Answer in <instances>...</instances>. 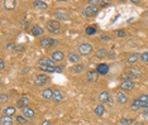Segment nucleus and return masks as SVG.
<instances>
[{
	"label": "nucleus",
	"mask_w": 148,
	"mask_h": 125,
	"mask_svg": "<svg viewBox=\"0 0 148 125\" xmlns=\"http://www.w3.org/2000/svg\"><path fill=\"white\" fill-rule=\"evenodd\" d=\"M46 25L48 32L52 34H57V33L61 32V22H58V20H48Z\"/></svg>",
	"instance_id": "1"
},
{
	"label": "nucleus",
	"mask_w": 148,
	"mask_h": 125,
	"mask_svg": "<svg viewBox=\"0 0 148 125\" xmlns=\"http://www.w3.org/2000/svg\"><path fill=\"white\" fill-rule=\"evenodd\" d=\"M77 52H79L80 56H87L92 52V44L91 43H81L77 48Z\"/></svg>",
	"instance_id": "2"
},
{
	"label": "nucleus",
	"mask_w": 148,
	"mask_h": 125,
	"mask_svg": "<svg viewBox=\"0 0 148 125\" xmlns=\"http://www.w3.org/2000/svg\"><path fill=\"white\" fill-rule=\"evenodd\" d=\"M97 12H99V9L96 8V6L94 5H87L82 10V14L86 16V18H91V16H95L97 14Z\"/></svg>",
	"instance_id": "3"
},
{
	"label": "nucleus",
	"mask_w": 148,
	"mask_h": 125,
	"mask_svg": "<svg viewBox=\"0 0 148 125\" xmlns=\"http://www.w3.org/2000/svg\"><path fill=\"white\" fill-rule=\"evenodd\" d=\"M41 47L42 48H51V47H56L57 40L53 38H49V37H45V38L41 39Z\"/></svg>",
	"instance_id": "4"
},
{
	"label": "nucleus",
	"mask_w": 148,
	"mask_h": 125,
	"mask_svg": "<svg viewBox=\"0 0 148 125\" xmlns=\"http://www.w3.org/2000/svg\"><path fill=\"white\" fill-rule=\"evenodd\" d=\"M47 81H48V77L45 73H39V75L34 76V80H33V82H34L36 86L41 87V86H45L47 83Z\"/></svg>",
	"instance_id": "5"
},
{
	"label": "nucleus",
	"mask_w": 148,
	"mask_h": 125,
	"mask_svg": "<svg viewBox=\"0 0 148 125\" xmlns=\"http://www.w3.org/2000/svg\"><path fill=\"white\" fill-rule=\"evenodd\" d=\"M115 101L120 105H124V104L128 102V96L124 91H118L115 94Z\"/></svg>",
	"instance_id": "6"
},
{
	"label": "nucleus",
	"mask_w": 148,
	"mask_h": 125,
	"mask_svg": "<svg viewBox=\"0 0 148 125\" xmlns=\"http://www.w3.org/2000/svg\"><path fill=\"white\" fill-rule=\"evenodd\" d=\"M38 66L39 67H55V61H52L48 57H42L41 59L38 61Z\"/></svg>",
	"instance_id": "7"
},
{
	"label": "nucleus",
	"mask_w": 148,
	"mask_h": 125,
	"mask_svg": "<svg viewBox=\"0 0 148 125\" xmlns=\"http://www.w3.org/2000/svg\"><path fill=\"white\" fill-rule=\"evenodd\" d=\"M134 87H136V83H134V81H122V83H120V89L123 91H132L134 90Z\"/></svg>",
	"instance_id": "8"
},
{
	"label": "nucleus",
	"mask_w": 148,
	"mask_h": 125,
	"mask_svg": "<svg viewBox=\"0 0 148 125\" xmlns=\"http://www.w3.org/2000/svg\"><path fill=\"white\" fill-rule=\"evenodd\" d=\"M97 100L100 102H108V104L112 102V97H110V94L108 91H101L99 94V96H97Z\"/></svg>",
	"instance_id": "9"
},
{
	"label": "nucleus",
	"mask_w": 148,
	"mask_h": 125,
	"mask_svg": "<svg viewBox=\"0 0 148 125\" xmlns=\"http://www.w3.org/2000/svg\"><path fill=\"white\" fill-rule=\"evenodd\" d=\"M96 72L97 75H106L108 72H109V66L106 65V63H99V65L96 66Z\"/></svg>",
	"instance_id": "10"
},
{
	"label": "nucleus",
	"mask_w": 148,
	"mask_h": 125,
	"mask_svg": "<svg viewBox=\"0 0 148 125\" xmlns=\"http://www.w3.org/2000/svg\"><path fill=\"white\" fill-rule=\"evenodd\" d=\"M143 107V102L140 101L139 99H134L132 102H130V110L132 111H138V110H140Z\"/></svg>",
	"instance_id": "11"
},
{
	"label": "nucleus",
	"mask_w": 148,
	"mask_h": 125,
	"mask_svg": "<svg viewBox=\"0 0 148 125\" xmlns=\"http://www.w3.org/2000/svg\"><path fill=\"white\" fill-rule=\"evenodd\" d=\"M28 104H29L28 96H22V97H19L18 101H16V106H18L19 109H24V107L28 106Z\"/></svg>",
	"instance_id": "12"
},
{
	"label": "nucleus",
	"mask_w": 148,
	"mask_h": 125,
	"mask_svg": "<svg viewBox=\"0 0 148 125\" xmlns=\"http://www.w3.org/2000/svg\"><path fill=\"white\" fill-rule=\"evenodd\" d=\"M97 79H99V76H97V72L96 71H87L86 72V80L89 81V82H96Z\"/></svg>",
	"instance_id": "13"
},
{
	"label": "nucleus",
	"mask_w": 148,
	"mask_h": 125,
	"mask_svg": "<svg viewBox=\"0 0 148 125\" xmlns=\"http://www.w3.org/2000/svg\"><path fill=\"white\" fill-rule=\"evenodd\" d=\"M128 73L133 77V80L134 79H142V72H140L137 67H130V68L128 70Z\"/></svg>",
	"instance_id": "14"
},
{
	"label": "nucleus",
	"mask_w": 148,
	"mask_h": 125,
	"mask_svg": "<svg viewBox=\"0 0 148 125\" xmlns=\"http://www.w3.org/2000/svg\"><path fill=\"white\" fill-rule=\"evenodd\" d=\"M65 58V55L61 52V51H55V52L51 55V59L55 61V62H61Z\"/></svg>",
	"instance_id": "15"
},
{
	"label": "nucleus",
	"mask_w": 148,
	"mask_h": 125,
	"mask_svg": "<svg viewBox=\"0 0 148 125\" xmlns=\"http://www.w3.org/2000/svg\"><path fill=\"white\" fill-rule=\"evenodd\" d=\"M22 115L24 117H27V119H32V117L34 116V110H33L32 107L27 106L24 109H22Z\"/></svg>",
	"instance_id": "16"
},
{
	"label": "nucleus",
	"mask_w": 148,
	"mask_h": 125,
	"mask_svg": "<svg viewBox=\"0 0 148 125\" xmlns=\"http://www.w3.org/2000/svg\"><path fill=\"white\" fill-rule=\"evenodd\" d=\"M31 33H32V36H34V37H39V36H43L45 30H43L41 25H33L31 29Z\"/></svg>",
	"instance_id": "17"
},
{
	"label": "nucleus",
	"mask_w": 148,
	"mask_h": 125,
	"mask_svg": "<svg viewBox=\"0 0 148 125\" xmlns=\"http://www.w3.org/2000/svg\"><path fill=\"white\" fill-rule=\"evenodd\" d=\"M41 96H42L43 100H52V97H53V90H51V89H45L41 92Z\"/></svg>",
	"instance_id": "18"
},
{
	"label": "nucleus",
	"mask_w": 148,
	"mask_h": 125,
	"mask_svg": "<svg viewBox=\"0 0 148 125\" xmlns=\"http://www.w3.org/2000/svg\"><path fill=\"white\" fill-rule=\"evenodd\" d=\"M109 56V52L105 49V48H100V49H97L96 52H95V57L96 58H99V59H103V58H105V57Z\"/></svg>",
	"instance_id": "19"
},
{
	"label": "nucleus",
	"mask_w": 148,
	"mask_h": 125,
	"mask_svg": "<svg viewBox=\"0 0 148 125\" xmlns=\"http://www.w3.org/2000/svg\"><path fill=\"white\" fill-rule=\"evenodd\" d=\"M62 94L60 92V90H53V97H52V101L55 104H58V102H61L62 101Z\"/></svg>",
	"instance_id": "20"
},
{
	"label": "nucleus",
	"mask_w": 148,
	"mask_h": 125,
	"mask_svg": "<svg viewBox=\"0 0 148 125\" xmlns=\"http://www.w3.org/2000/svg\"><path fill=\"white\" fill-rule=\"evenodd\" d=\"M80 56L79 53H75V52H71V53H69V56H67V58H69V61L71 63H77V62H80Z\"/></svg>",
	"instance_id": "21"
},
{
	"label": "nucleus",
	"mask_w": 148,
	"mask_h": 125,
	"mask_svg": "<svg viewBox=\"0 0 148 125\" xmlns=\"http://www.w3.org/2000/svg\"><path fill=\"white\" fill-rule=\"evenodd\" d=\"M4 6H5V9H8V10H13V9H15V6H16V1L15 0H4Z\"/></svg>",
	"instance_id": "22"
},
{
	"label": "nucleus",
	"mask_w": 148,
	"mask_h": 125,
	"mask_svg": "<svg viewBox=\"0 0 148 125\" xmlns=\"http://www.w3.org/2000/svg\"><path fill=\"white\" fill-rule=\"evenodd\" d=\"M139 57H140L139 53H132L130 56H128L127 62H128V63H130V65H134V63H136L137 61L139 59Z\"/></svg>",
	"instance_id": "23"
},
{
	"label": "nucleus",
	"mask_w": 148,
	"mask_h": 125,
	"mask_svg": "<svg viewBox=\"0 0 148 125\" xmlns=\"http://www.w3.org/2000/svg\"><path fill=\"white\" fill-rule=\"evenodd\" d=\"M0 124H1V125H14V121H13L12 116L3 115L1 119H0Z\"/></svg>",
	"instance_id": "24"
},
{
	"label": "nucleus",
	"mask_w": 148,
	"mask_h": 125,
	"mask_svg": "<svg viewBox=\"0 0 148 125\" xmlns=\"http://www.w3.org/2000/svg\"><path fill=\"white\" fill-rule=\"evenodd\" d=\"M15 111H16V109L14 106H6L4 111H3V114H4L5 116H13L15 114Z\"/></svg>",
	"instance_id": "25"
},
{
	"label": "nucleus",
	"mask_w": 148,
	"mask_h": 125,
	"mask_svg": "<svg viewBox=\"0 0 148 125\" xmlns=\"http://www.w3.org/2000/svg\"><path fill=\"white\" fill-rule=\"evenodd\" d=\"M94 113H95L96 116H103L104 114H105V107L99 104V105L95 106V109H94Z\"/></svg>",
	"instance_id": "26"
},
{
	"label": "nucleus",
	"mask_w": 148,
	"mask_h": 125,
	"mask_svg": "<svg viewBox=\"0 0 148 125\" xmlns=\"http://www.w3.org/2000/svg\"><path fill=\"white\" fill-rule=\"evenodd\" d=\"M33 6L36 9H47L48 5H47L46 1H41V0H37V1H33Z\"/></svg>",
	"instance_id": "27"
},
{
	"label": "nucleus",
	"mask_w": 148,
	"mask_h": 125,
	"mask_svg": "<svg viewBox=\"0 0 148 125\" xmlns=\"http://www.w3.org/2000/svg\"><path fill=\"white\" fill-rule=\"evenodd\" d=\"M53 15H55L56 19H60V20H67L69 19V16H67L66 13H63V12H56Z\"/></svg>",
	"instance_id": "28"
},
{
	"label": "nucleus",
	"mask_w": 148,
	"mask_h": 125,
	"mask_svg": "<svg viewBox=\"0 0 148 125\" xmlns=\"http://www.w3.org/2000/svg\"><path fill=\"white\" fill-rule=\"evenodd\" d=\"M84 70H85V66L84 65H76V66H72V72L73 73H81V72H84Z\"/></svg>",
	"instance_id": "29"
},
{
	"label": "nucleus",
	"mask_w": 148,
	"mask_h": 125,
	"mask_svg": "<svg viewBox=\"0 0 148 125\" xmlns=\"http://www.w3.org/2000/svg\"><path fill=\"white\" fill-rule=\"evenodd\" d=\"M113 34L115 37H118V38H124V37L127 36V33L124 32L123 29H116V30H114L113 32Z\"/></svg>",
	"instance_id": "30"
},
{
	"label": "nucleus",
	"mask_w": 148,
	"mask_h": 125,
	"mask_svg": "<svg viewBox=\"0 0 148 125\" xmlns=\"http://www.w3.org/2000/svg\"><path fill=\"white\" fill-rule=\"evenodd\" d=\"M133 124H134V120L127 119V117H123V119H120V121H119V125H133Z\"/></svg>",
	"instance_id": "31"
},
{
	"label": "nucleus",
	"mask_w": 148,
	"mask_h": 125,
	"mask_svg": "<svg viewBox=\"0 0 148 125\" xmlns=\"http://www.w3.org/2000/svg\"><path fill=\"white\" fill-rule=\"evenodd\" d=\"M15 120H16V123H18V124H27V123H28V119H27V117H24L23 115L16 116Z\"/></svg>",
	"instance_id": "32"
},
{
	"label": "nucleus",
	"mask_w": 148,
	"mask_h": 125,
	"mask_svg": "<svg viewBox=\"0 0 148 125\" xmlns=\"http://www.w3.org/2000/svg\"><path fill=\"white\" fill-rule=\"evenodd\" d=\"M85 33L87 36H94L96 33V29L94 28V27H87V28L85 29Z\"/></svg>",
	"instance_id": "33"
},
{
	"label": "nucleus",
	"mask_w": 148,
	"mask_h": 125,
	"mask_svg": "<svg viewBox=\"0 0 148 125\" xmlns=\"http://www.w3.org/2000/svg\"><path fill=\"white\" fill-rule=\"evenodd\" d=\"M8 101H9V96L6 95V94H3L1 97H0V104H1V105H4V104L8 102Z\"/></svg>",
	"instance_id": "34"
},
{
	"label": "nucleus",
	"mask_w": 148,
	"mask_h": 125,
	"mask_svg": "<svg viewBox=\"0 0 148 125\" xmlns=\"http://www.w3.org/2000/svg\"><path fill=\"white\" fill-rule=\"evenodd\" d=\"M140 61L144 63H148V52H143L140 55Z\"/></svg>",
	"instance_id": "35"
},
{
	"label": "nucleus",
	"mask_w": 148,
	"mask_h": 125,
	"mask_svg": "<svg viewBox=\"0 0 148 125\" xmlns=\"http://www.w3.org/2000/svg\"><path fill=\"white\" fill-rule=\"evenodd\" d=\"M142 102H144V104H148V94H144V95H140L139 97H138Z\"/></svg>",
	"instance_id": "36"
},
{
	"label": "nucleus",
	"mask_w": 148,
	"mask_h": 125,
	"mask_svg": "<svg viewBox=\"0 0 148 125\" xmlns=\"http://www.w3.org/2000/svg\"><path fill=\"white\" fill-rule=\"evenodd\" d=\"M99 4L101 6H108L110 5V1H108V0H99Z\"/></svg>",
	"instance_id": "37"
},
{
	"label": "nucleus",
	"mask_w": 148,
	"mask_h": 125,
	"mask_svg": "<svg viewBox=\"0 0 148 125\" xmlns=\"http://www.w3.org/2000/svg\"><path fill=\"white\" fill-rule=\"evenodd\" d=\"M63 71V66H56V73H61Z\"/></svg>",
	"instance_id": "38"
},
{
	"label": "nucleus",
	"mask_w": 148,
	"mask_h": 125,
	"mask_svg": "<svg viewBox=\"0 0 148 125\" xmlns=\"http://www.w3.org/2000/svg\"><path fill=\"white\" fill-rule=\"evenodd\" d=\"M4 68H5V62H4V61H3V59H1V61H0V70L3 71Z\"/></svg>",
	"instance_id": "39"
},
{
	"label": "nucleus",
	"mask_w": 148,
	"mask_h": 125,
	"mask_svg": "<svg viewBox=\"0 0 148 125\" xmlns=\"http://www.w3.org/2000/svg\"><path fill=\"white\" fill-rule=\"evenodd\" d=\"M100 39L105 40V42H109V40H110V38H109V37H106V36H101V37H100Z\"/></svg>",
	"instance_id": "40"
},
{
	"label": "nucleus",
	"mask_w": 148,
	"mask_h": 125,
	"mask_svg": "<svg viewBox=\"0 0 148 125\" xmlns=\"http://www.w3.org/2000/svg\"><path fill=\"white\" fill-rule=\"evenodd\" d=\"M6 49H15V46L14 44H13V43H10V44H8V46H6Z\"/></svg>",
	"instance_id": "41"
},
{
	"label": "nucleus",
	"mask_w": 148,
	"mask_h": 125,
	"mask_svg": "<svg viewBox=\"0 0 148 125\" xmlns=\"http://www.w3.org/2000/svg\"><path fill=\"white\" fill-rule=\"evenodd\" d=\"M41 125H52V123H51V121H48V120H46V121H43Z\"/></svg>",
	"instance_id": "42"
},
{
	"label": "nucleus",
	"mask_w": 148,
	"mask_h": 125,
	"mask_svg": "<svg viewBox=\"0 0 148 125\" xmlns=\"http://www.w3.org/2000/svg\"><path fill=\"white\" fill-rule=\"evenodd\" d=\"M108 57H109V58H112V59H113V58H115V53H113V52H112V53H109V56H108Z\"/></svg>",
	"instance_id": "43"
},
{
	"label": "nucleus",
	"mask_w": 148,
	"mask_h": 125,
	"mask_svg": "<svg viewBox=\"0 0 148 125\" xmlns=\"http://www.w3.org/2000/svg\"><path fill=\"white\" fill-rule=\"evenodd\" d=\"M133 125H147V124L143 123V121H138V123H134Z\"/></svg>",
	"instance_id": "44"
},
{
	"label": "nucleus",
	"mask_w": 148,
	"mask_h": 125,
	"mask_svg": "<svg viewBox=\"0 0 148 125\" xmlns=\"http://www.w3.org/2000/svg\"><path fill=\"white\" fill-rule=\"evenodd\" d=\"M133 4H140V1H137V0H132Z\"/></svg>",
	"instance_id": "45"
},
{
	"label": "nucleus",
	"mask_w": 148,
	"mask_h": 125,
	"mask_svg": "<svg viewBox=\"0 0 148 125\" xmlns=\"http://www.w3.org/2000/svg\"><path fill=\"white\" fill-rule=\"evenodd\" d=\"M147 23H148V19H147Z\"/></svg>",
	"instance_id": "46"
}]
</instances>
